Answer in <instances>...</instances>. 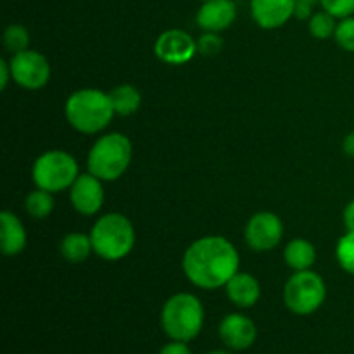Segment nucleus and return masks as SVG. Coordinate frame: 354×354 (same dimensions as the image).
Wrapping results in <instances>:
<instances>
[{"instance_id":"21","label":"nucleus","mask_w":354,"mask_h":354,"mask_svg":"<svg viewBox=\"0 0 354 354\" xmlns=\"http://www.w3.org/2000/svg\"><path fill=\"white\" fill-rule=\"evenodd\" d=\"M3 47L10 54H19V52L28 50V45H30V33L24 26L21 24H9V26L3 30L2 35Z\"/></svg>"},{"instance_id":"27","label":"nucleus","mask_w":354,"mask_h":354,"mask_svg":"<svg viewBox=\"0 0 354 354\" xmlns=\"http://www.w3.org/2000/svg\"><path fill=\"white\" fill-rule=\"evenodd\" d=\"M320 0H296V10H294V17L297 19H310L313 16L315 6Z\"/></svg>"},{"instance_id":"30","label":"nucleus","mask_w":354,"mask_h":354,"mask_svg":"<svg viewBox=\"0 0 354 354\" xmlns=\"http://www.w3.org/2000/svg\"><path fill=\"white\" fill-rule=\"evenodd\" d=\"M344 225L348 228V232H354V199L344 209Z\"/></svg>"},{"instance_id":"6","label":"nucleus","mask_w":354,"mask_h":354,"mask_svg":"<svg viewBox=\"0 0 354 354\" xmlns=\"http://www.w3.org/2000/svg\"><path fill=\"white\" fill-rule=\"evenodd\" d=\"M31 176L37 189L48 190L52 194L62 192L71 189L75 180L80 176L78 162L66 151H47L38 156L33 162Z\"/></svg>"},{"instance_id":"16","label":"nucleus","mask_w":354,"mask_h":354,"mask_svg":"<svg viewBox=\"0 0 354 354\" xmlns=\"http://www.w3.org/2000/svg\"><path fill=\"white\" fill-rule=\"evenodd\" d=\"M227 296L235 306L252 308L261 297V286L251 273L237 272L225 286Z\"/></svg>"},{"instance_id":"20","label":"nucleus","mask_w":354,"mask_h":354,"mask_svg":"<svg viewBox=\"0 0 354 354\" xmlns=\"http://www.w3.org/2000/svg\"><path fill=\"white\" fill-rule=\"evenodd\" d=\"M24 207H26V213L31 218H35V220H45L54 211V197H52V192L44 189L33 190V192L28 194L26 201H24Z\"/></svg>"},{"instance_id":"2","label":"nucleus","mask_w":354,"mask_h":354,"mask_svg":"<svg viewBox=\"0 0 354 354\" xmlns=\"http://www.w3.org/2000/svg\"><path fill=\"white\" fill-rule=\"evenodd\" d=\"M68 123L76 131L92 135L109 127L114 118V107L109 92L97 88H82L68 97L64 106Z\"/></svg>"},{"instance_id":"33","label":"nucleus","mask_w":354,"mask_h":354,"mask_svg":"<svg viewBox=\"0 0 354 354\" xmlns=\"http://www.w3.org/2000/svg\"><path fill=\"white\" fill-rule=\"evenodd\" d=\"M203 2H206V0H203Z\"/></svg>"},{"instance_id":"11","label":"nucleus","mask_w":354,"mask_h":354,"mask_svg":"<svg viewBox=\"0 0 354 354\" xmlns=\"http://www.w3.org/2000/svg\"><path fill=\"white\" fill-rule=\"evenodd\" d=\"M69 199H71L73 207L80 214L92 216L99 213L104 204V187L102 180L97 178L92 173H83L69 189Z\"/></svg>"},{"instance_id":"31","label":"nucleus","mask_w":354,"mask_h":354,"mask_svg":"<svg viewBox=\"0 0 354 354\" xmlns=\"http://www.w3.org/2000/svg\"><path fill=\"white\" fill-rule=\"evenodd\" d=\"M342 151H344L349 158H354V131L346 135V138L342 140Z\"/></svg>"},{"instance_id":"13","label":"nucleus","mask_w":354,"mask_h":354,"mask_svg":"<svg viewBox=\"0 0 354 354\" xmlns=\"http://www.w3.org/2000/svg\"><path fill=\"white\" fill-rule=\"evenodd\" d=\"M296 0H251V16L263 30H277L294 17Z\"/></svg>"},{"instance_id":"32","label":"nucleus","mask_w":354,"mask_h":354,"mask_svg":"<svg viewBox=\"0 0 354 354\" xmlns=\"http://www.w3.org/2000/svg\"><path fill=\"white\" fill-rule=\"evenodd\" d=\"M207 354H232L230 351H225V349H214V351L207 353Z\"/></svg>"},{"instance_id":"19","label":"nucleus","mask_w":354,"mask_h":354,"mask_svg":"<svg viewBox=\"0 0 354 354\" xmlns=\"http://www.w3.org/2000/svg\"><path fill=\"white\" fill-rule=\"evenodd\" d=\"M111 102H113L114 113L120 114V116H131V114L137 113L140 109L142 104V95L133 85H123L114 86L109 92Z\"/></svg>"},{"instance_id":"25","label":"nucleus","mask_w":354,"mask_h":354,"mask_svg":"<svg viewBox=\"0 0 354 354\" xmlns=\"http://www.w3.org/2000/svg\"><path fill=\"white\" fill-rule=\"evenodd\" d=\"M322 9L330 12L337 19H344L354 14V0H320Z\"/></svg>"},{"instance_id":"22","label":"nucleus","mask_w":354,"mask_h":354,"mask_svg":"<svg viewBox=\"0 0 354 354\" xmlns=\"http://www.w3.org/2000/svg\"><path fill=\"white\" fill-rule=\"evenodd\" d=\"M335 19L337 17H334L327 10H318L310 17V33L318 40H328L330 37H334L335 30H337Z\"/></svg>"},{"instance_id":"28","label":"nucleus","mask_w":354,"mask_h":354,"mask_svg":"<svg viewBox=\"0 0 354 354\" xmlns=\"http://www.w3.org/2000/svg\"><path fill=\"white\" fill-rule=\"evenodd\" d=\"M159 354H192V351H190V348L187 346V342L171 341L166 346H162Z\"/></svg>"},{"instance_id":"24","label":"nucleus","mask_w":354,"mask_h":354,"mask_svg":"<svg viewBox=\"0 0 354 354\" xmlns=\"http://www.w3.org/2000/svg\"><path fill=\"white\" fill-rule=\"evenodd\" d=\"M339 47L344 48L346 52H354V17H344L341 23H337V30L334 35Z\"/></svg>"},{"instance_id":"12","label":"nucleus","mask_w":354,"mask_h":354,"mask_svg":"<svg viewBox=\"0 0 354 354\" xmlns=\"http://www.w3.org/2000/svg\"><path fill=\"white\" fill-rule=\"evenodd\" d=\"M254 322L249 317L241 313H230L221 320L220 324V339L232 351H245L251 348L256 341Z\"/></svg>"},{"instance_id":"10","label":"nucleus","mask_w":354,"mask_h":354,"mask_svg":"<svg viewBox=\"0 0 354 354\" xmlns=\"http://www.w3.org/2000/svg\"><path fill=\"white\" fill-rule=\"evenodd\" d=\"M154 52L159 61L169 66H182L197 54V41L183 30H166L158 37Z\"/></svg>"},{"instance_id":"17","label":"nucleus","mask_w":354,"mask_h":354,"mask_svg":"<svg viewBox=\"0 0 354 354\" xmlns=\"http://www.w3.org/2000/svg\"><path fill=\"white\" fill-rule=\"evenodd\" d=\"M283 259H286V265L294 272L311 270V266L317 261V249L306 239H294L283 249Z\"/></svg>"},{"instance_id":"18","label":"nucleus","mask_w":354,"mask_h":354,"mask_svg":"<svg viewBox=\"0 0 354 354\" xmlns=\"http://www.w3.org/2000/svg\"><path fill=\"white\" fill-rule=\"evenodd\" d=\"M59 249H61V254L66 261L78 265V263L86 261L90 252L93 251L92 239H90V235L80 234V232H71V234L64 235Z\"/></svg>"},{"instance_id":"14","label":"nucleus","mask_w":354,"mask_h":354,"mask_svg":"<svg viewBox=\"0 0 354 354\" xmlns=\"http://www.w3.org/2000/svg\"><path fill=\"white\" fill-rule=\"evenodd\" d=\"M235 17H237V7L232 0H206L197 10L196 21L203 31L220 33L232 26Z\"/></svg>"},{"instance_id":"4","label":"nucleus","mask_w":354,"mask_h":354,"mask_svg":"<svg viewBox=\"0 0 354 354\" xmlns=\"http://www.w3.org/2000/svg\"><path fill=\"white\" fill-rule=\"evenodd\" d=\"M203 303L194 294H175L162 306L161 327L171 341H194L203 330Z\"/></svg>"},{"instance_id":"1","label":"nucleus","mask_w":354,"mask_h":354,"mask_svg":"<svg viewBox=\"0 0 354 354\" xmlns=\"http://www.w3.org/2000/svg\"><path fill=\"white\" fill-rule=\"evenodd\" d=\"M239 252L230 241L209 235L192 242L183 254V273L190 283L204 290L225 287L239 272Z\"/></svg>"},{"instance_id":"29","label":"nucleus","mask_w":354,"mask_h":354,"mask_svg":"<svg viewBox=\"0 0 354 354\" xmlns=\"http://www.w3.org/2000/svg\"><path fill=\"white\" fill-rule=\"evenodd\" d=\"M9 80H12V71H10V64L9 61L2 59L0 61V88L6 90L7 88V83Z\"/></svg>"},{"instance_id":"8","label":"nucleus","mask_w":354,"mask_h":354,"mask_svg":"<svg viewBox=\"0 0 354 354\" xmlns=\"http://www.w3.org/2000/svg\"><path fill=\"white\" fill-rule=\"evenodd\" d=\"M12 80L26 90H38L50 80V64L37 50H24L14 54L9 61Z\"/></svg>"},{"instance_id":"9","label":"nucleus","mask_w":354,"mask_h":354,"mask_svg":"<svg viewBox=\"0 0 354 354\" xmlns=\"http://www.w3.org/2000/svg\"><path fill=\"white\" fill-rule=\"evenodd\" d=\"M244 235L245 242L252 251H272L282 241L283 223L275 213L261 211V213H256L249 218Z\"/></svg>"},{"instance_id":"3","label":"nucleus","mask_w":354,"mask_h":354,"mask_svg":"<svg viewBox=\"0 0 354 354\" xmlns=\"http://www.w3.org/2000/svg\"><path fill=\"white\" fill-rule=\"evenodd\" d=\"M131 156H133V147L130 138L113 131L97 138L88 152L86 166L88 171L102 182H114L124 175L131 162Z\"/></svg>"},{"instance_id":"15","label":"nucleus","mask_w":354,"mask_h":354,"mask_svg":"<svg viewBox=\"0 0 354 354\" xmlns=\"http://www.w3.org/2000/svg\"><path fill=\"white\" fill-rule=\"evenodd\" d=\"M26 248V230L19 218L10 211L0 213V249L6 256H16Z\"/></svg>"},{"instance_id":"7","label":"nucleus","mask_w":354,"mask_h":354,"mask_svg":"<svg viewBox=\"0 0 354 354\" xmlns=\"http://www.w3.org/2000/svg\"><path fill=\"white\" fill-rule=\"evenodd\" d=\"M327 297L324 279L311 270H303L290 275L283 287V303L287 310L299 317H308L320 310Z\"/></svg>"},{"instance_id":"26","label":"nucleus","mask_w":354,"mask_h":354,"mask_svg":"<svg viewBox=\"0 0 354 354\" xmlns=\"http://www.w3.org/2000/svg\"><path fill=\"white\" fill-rule=\"evenodd\" d=\"M223 48V40L218 37V33H209L204 31L203 37L197 40V52L203 55H216Z\"/></svg>"},{"instance_id":"23","label":"nucleus","mask_w":354,"mask_h":354,"mask_svg":"<svg viewBox=\"0 0 354 354\" xmlns=\"http://www.w3.org/2000/svg\"><path fill=\"white\" fill-rule=\"evenodd\" d=\"M335 256L344 272L354 275V232H346L337 242Z\"/></svg>"},{"instance_id":"5","label":"nucleus","mask_w":354,"mask_h":354,"mask_svg":"<svg viewBox=\"0 0 354 354\" xmlns=\"http://www.w3.org/2000/svg\"><path fill=\"white\" fill-rule=\"evenodd\" d=\"M93 252L106 261L127 258L135 245V228L124 214L109 213L100 216L90 232Z\"/></svg>"}]
</instances>
